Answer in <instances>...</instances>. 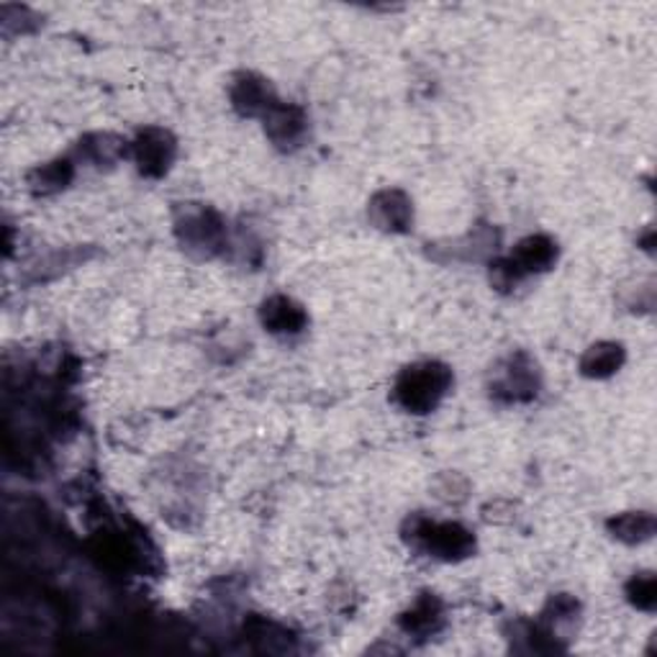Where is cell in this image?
<instances>
[{
  "mask_svg": "<svg viewBox=\"0 0 657 657\" xmlns=\"http://www.w3.org/2000/svg\"><path fill=\"white\" fill-rule=\"evenodd\" d=\"M624 365V347L616 342H598L586 350L581 360V372L586 378H608Z\"/></svg>",
  "mask_w": 657,
  "mask_h": 657,
  "instance_id": "7c38bea8",
  "label": "cell"
},
{
  "mask_svg": "<svg viewBox=\"0 0 657 657\" xmlns=\"http://www.w3.org/2000/svg\"><path fill=\"white\" fill-rule=\"evenodd\" d=\"M80 157H85L93 165H113L121 157H126V142L116 134H93L80 142Z\"/></svg>",
  "mask_w": 657,
  "mask_h": 657,
  "instance_id": "5bb4252c",
  "label": "cell"
},
{
  "mask_svg": "<svg viewBox=\"0 0 657 657\" xmlns=\"http://www.w3.org/2000/svg\"><path fill=\"white\" fill-rule=\"evenodd\" d=\"M175 234L185 253L201 259L218 255L226 245V226L222 216L214 208L196 206V203H188L177 211Z\"/></svg>",
  "mask_w": 657,
  "mask_h": 657,
  "instance_id": "3957f363",
  "label": "cell"
},
{
  "mask_svg": "<svg viewBox=\"0 0 657 657\" xmlns=\"http://www.w3.org/2000/svg\"><path fill=\"white\" fill-rule=\"evenodd\" d=\"M540 391V372L524 352L509 355L491 376V396L501 403H526Z\"/></svg>",
  "mask_w": 657,
  "mask_h": 657,
  "instance_id": "277c9868",
  "label": "cell"
},
{
  "mask_svg": "<svg viewBox=\"0 0 657 657\" xmlns=\"http://www.w3.org/2000/svg\"><path fill=\"white\" fill-rule=\"evenodd\" d=\"M627 596L629 602L635 604L643 612H653L655 602H657V586H655V575L653 573H639L629 581L627 586Z\"/></svg>",
  "mask_w": 657,
  "mask_h": 657,
  "instance_id": "2e32d148",
  "label": "cell"
},
{
  "mask_svg": "<svg viewBox=\"0 0 657 657\" xmlns=\"http://www.w3.org/2000/svg\"><path fill=\"white\" fill-rule=\"evenodd\" d=\"M72 181V162L70 160H54L47 165H39L29 173V188L39 196H52V193L68 188Z\"/></svg>",
  "mask_w": 657,
  "mask_h": 657,
  "instance_id": "4fadbf2b",
  "label": "cell"
},
{
  "mask_svg": "<svg viewBox=\"0 0 657 657\" xmlns=\"http://www.w3.org/2000/svg\"><path fill=\"white\" fill-rule=\"evenodd\" d=\"M368 216L376 229L388 234H401L413 222L411 198L403 191H380L372 196L368 206Z\"/></svg>",
  "mask_w": 657,
  "mask_h": 657,
  "instance_id": "8992f818",
  "label": "cell"
},
{
  "mask_svg": "<svg viewBox=\"0 0 657 657\" xmlns=\"http://www.w3.org/2000/svg\"><path fill=\"white\" fill-rule=\"evenodd\" d=\"M452 388V370L442 362H417L396 378L393 399L409 413H429L442 403Z\"/></svg>",
  "mask_w": 657,
  "mask_h": 657,
  "instance_id": "6da1fadb",
  "label": "cell"
},
{
  "mask_svg": "<svg viewBox=\"0 0 657 657\" xmlns=\"http://www.w3.org/2000/svg\"><path fill=\"white\" fill-rule=\"evenodd\" d=\"M229 95L232 105L242 116H267V111L278 103L273 85L255 72H242L239 78H234Z\"/></svg>",
  "mask_w": 657,
  "mask_h": 657,
  "instance_id": "52a82bcc",
  "label": "cell"
},
{
  "mask_svg": "<svg viewBox=\"0 0 657 657\" xmlns=\"http://www.w3.org/2000/svg\"><path fill=\"white\" fill-rule=\"evenodd\" d=\"M608 530L616 540L627 542V545H637V542H645L653 537L655 532V519L653 514H645V511H629V514H622L608 522Z\"/></svg>",
  "mask_w": 657,
  "mask_h": 657,
  "instance_id": "9a60e30c",
  "label": "cell"
},
{
  "mask_svg": "<svg viewBox=\"0 0 657 657\" xmlns=\"http://www.w3.org/2000/svg\"><path fill=\"white\" fill-rule=\"evenodd\" d=\"M406 635H434L442 624V604L434 596H424L406 612L401 619Z\"/></svg>",
  "mask_w": 657,
  "mask_h": 657,
  "instance_id": "8fae6325",
  "label": "cell"
},
{
  "mask_svg": "<svg viewBox=\"0 0 657 657\" xmlns=\"http://www.w3.org/2000/svg\"><path fill=\"white\" fill-rule=\"evenodd\" d=\"M509 259L522 278L534 273H545L557 263V245L555 239L545 237V234H532V237L519 242Z\"/></svg>",
  "mask_w": 657,
  "mask_h": 657,
  "instance_id": "30bf717a",
  "label": "cell"
},
{
  "mask_svg": "<svg viewBox=\"0 0 657 657\" xmlns=\"http://www.w3.org/2000/svg\"><path fill=\"white\" fill-rule=\"evenodd\" d=\"M259 321L275 337H296L306 329L308 316L304 306L296 304L294 298L273 296L259 308Z\"/></svg>",
  "mask_w": 657,
  "mask_h": 657,
  "instance_id": "ba28073f",
  "label": "cell"
},
{
  "mask_svg": "<svg viewBox=\"0 0 657 657\" xmlns=\"http://www.w3.org/2000/svg\"><path fill=\"white\" fill-rule=\"evenodd\" d=\"M306 129V116L298 105L275 103L265 116V132L280 150H296L304 142Z\"/></svg>",
  "mask_w": 657,
  "mask_h": 657,
  "instance_id": "9c48e42d",
  "label": "cell"
},
{
  "mask_svg": "<svg viewBox=\"0 0 657 657\" xmlns=\"http://www.w3.org/2000/svg\"><path fill=\"white\" fill-rule=\"evenodd\" d=\"M406 540L411 547L421 550L429 557L444 560V563H458L475 553L473 532L458 522H432L427 516H411Z\"/></svg>",
  "mask_w": 657,
  "mask_h": 657,
  "instance_id": "7a4b0ae2",
  "label": "cell"
},
{
  "mask_svg": "<svg viewBox=\"0 0 657 657\" xmlns=\"http://www.w3.org/2000/svg\"><path fill=\"white\" fill-rule=\"evenodd\" d=\"M177 144L173 134L165 132V129L150 126L140 132V136L132 142V154L136 167H140L142 175L147 177H162L173 167Z\"/></svg>",
  "mask_w": 657,
  "mask_h": 657,
  "instance_id": "5b68a950",
  "label": "cell"
}]
</instances>
